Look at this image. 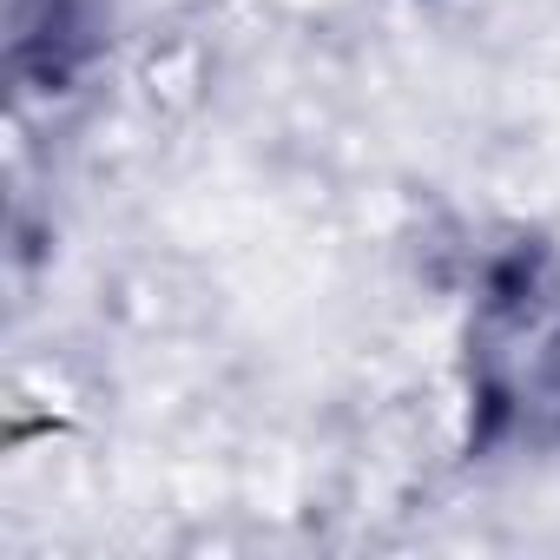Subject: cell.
I'll use <instances>...</instances> for the list:
<instances>
[{
  "instance_id": "2",
  "label": "cell",
  "mask_w": 560,
  "mask_h": 560,
  "mask_svg": "<svg viewBox=\"0 0 560 560\" xmlns=\"http://www.w3.org/2000/svg\"><path fill=\"white\" fill-rule=\"evenodd\" d=\"M119 34V0H8V86L14 106L80 93Z\"/></svg>"
},
{
  "instance_id": "1",
  "label": "cell",
  "mask_w": 560,
  "mask_h": 560,
  "mask_svg": "<svg viewBox=\"0 0 560 560\" xmlns=\"http://www.w3.org/2000/svg\"><path fill=\"white\" fill-rule=\"evenodd\" d=\"M468 402L481 442H560V277L514 257L468 317Z\"/></svg>"
}]
</instances>
